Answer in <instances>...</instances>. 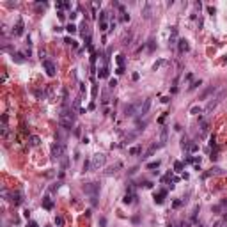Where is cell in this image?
Returning a JSON list of instances; mask_svg holds the SVG:
<instances>
[{"instance_id": "39", "label": "cell", "mask_w": 227, "mask_h": 227, "mask_svg": "<svg viewBox=\"0 0 227 227\" xmlns=\"http://www.w3.org/2000/svg\"><path fill=\"white\" fill-rule=\"evenodd\" d=\"M27 227H39V226H37L36 222H28V224H27Z\"/></svg>"}, {"instance_id": "3", "label": "cell", "mask_w": 227, "mask_h": 227, "mask_svg": "<svg viewBox=\"0 0 227 227\" xmlns=\"http://www.w3.org/2000/svg\"><path fill=\"white\" fill-rule=\"evenodd\" d=\"M105 162H107V156H105L103 153H98V154H94L92 160H91V169H92V170H99V169L105 165Z\"/></svg>"}, {"instance_id": "31", "label": "cell", "mask_w": 227, "mask_h": 227, "mask_svg": "<svg viewBox=\"0 0 227 227\" xmlns=\"http://www.w3.org/2000/svg\"><path fill=\"white\" fill-rule=\"evenodd\" d=\"M64 43H67V44H71L73 48L76 46V41H75V39H71V37H66V39H64Z\"/></svg>"}, {"instance_id": "40", "label": "cell", "mask_w": 227, "mask_h": 227, "mask_svg": "<svg viewBox=\"0 0 227 227\" xmlns=\"http://www.w3.org/2000/svg\"><path fill=\"white\" fill-rule=\"evenodd\" d=\"M105 224H107V220H105V218H101V220H99V226L105 227Z\"/></svg>"}, {"instance_id": "9", "label": "cell", "mask_w": 227, "mask_h": 227, "mask_svg": "<svg viewBox=\"0 0 227 227\" xmlns=\"http://www.w3.org/2000/svg\"><path fill=\"white\" fill-rule=\"evenodd\" d=\"M149 108H151V99L147 98V99H144V105H140V110H139V115H140V117H144V115H147V112H149Z\"/></svg>"}, {"instance_id": "38", "label": "cell", "mask_w": 227, "mask_h": 227, "mask_svg": "<svg viewBox=\"0 0 227 227\" xmlns=\"http://www.w3.org/2000/svg\"><path fill=\"white\" fill-rule=\"evenodd\" d=\"M115 73H117V75H123V73H124V67H117V71H115Z\"/></svg>"}, {"instance_id": "7", "label": "cell", "mask_w": 227, "mask_h": 227, "mask_svg": "<svg viewBox=\"0 0 227 227\" xmlns=\"http://www.w3.org/2000/svg\"><path fill=\"white\" fill-rule=\"evenodd\" d=\"M137 108H139V103H130V105H126V108H124L126 117H133L135 114H139Z\"/></svg>"}, {"instance_id": "14", "label": "cell", "mask_w": 227, "mask_h": 227, "mask_svg": "<svg viewBox=\"0 0 227 227\" xmlns=\"http://www.w3.org/2000/svg\"><path fill=\"white\" fill-rule=\"evenodd\" d=\"M135 199H137V195L130 190V192H126V195H124L123 202H124V204H131V202H135Z\"/></svg>"}, {"instance_id": "10", "label": "cell", "mask_w": 227, "mask_h": 227, "mask_svg": "<svg viewBox=\"0 0 227 227\" xmlns=\"http://www.w3.org/2000/svg\"><path fill=\"white\" fill-rule=\"evenodd\" d=\"M178 50H179V53H186V51H190V44H188V41H186V39H179V41H178Z\"/></svg>"}, {"instance_id": "19", "label": "cell", "mask_w": 227, "mask_h": 227, "mask_svg": "<svg viewBox=\"0 0 227 227\" xmlns=\"http://www.w3.org/2000/svg\"><path fill=\"white\" fill-rule=\"evenodd\" d=\"M186 151H188V153H195V151H199V146H197L195 142H188V146H186Z\"/></svg>"}, {"instance_id": "17", "label": "cell", "mask_w": 227, "mask_h": 227, "mask_svg": "<svg viewBox=\"0 0 227 227\" xmlns=\"http://www.w3.org/2000/svg\"><path fill=\"white\" fill-rule=\"evenodd\" d=\"M140 153H142V147H140V146H135V147H130V149H128V154H131V156L140 154Z\"/></svg>"}, {"instance_id": "4", "label": "cell", "mask_w": 227, "mask_h": 227, "mask_svg": "<svg viewBox=\"0 0 227 227\" xmlns=\"http://www.w3.org/2000/svg\"><path fill=\"white\" fill-rule=\"evenodd\" d=\"M50 149H51V156H53L55 160L62 158V156H64V153H66V149H64V146H62L60 142H53Z\"/></svg>"}, {"instance_id": "26", "label": "cell", "mask_w": 227, "mask_h": 227, "mask_svg": "<svg viewBox=\"0 0 227 227\" xmlns=\"http://www.w3.org/2000/svg\"><path fill=\"white\" fill-rule=\"evenodd\" d=\"M162 165V162L160 160H156V162H151V163H147V169H158Z\"/></svg>"}, {"instance_id": "6", "label": "cell", "mask_w": 227, "mask_h": 227, "mask_svg": "<svg viewBox=\"0 0 227 227\" xmlns=\"http://www.w3.org/2000/svg\"><path fill=\"white\" fill-rule=\"evenodd\" d=\"M224 96H226V91H222V92H220V94H218V96L213 99V101H210V103H208V107H206V112L210 114V112H211V110H213V108H215V107L220 103V101H222V98H224Z\"/></svg>"}, {"instance_id": "21", "label": "cell", "mask_w": 227, "mask_h": 227, "mask_svg": "<svg viewBox=\"0 0 227 227\" xmlns=\"http://www.w3.org/2000/svg\"><path fill=\"white\" fill-rule=\"evenodd\" d=\"M11 202L20 204V202H21V194H12V195H11Z\"/></svg>"}, {"instance_id": "15", "label": "cell", "mask_w": 227, "mask_h": 227, "mask_svg": "<svg viewBox=\"0 0 227 227\" xmlns=\"http://www.w3.org/2000/svg\"><path fill=\"white\" fill-rule=\"evenodd\" d=\"M43 208H44V210H51V208H53V201H51L50 195H46V197L43 199Z\"/></svg>"}, {"instance_id": "2", "label": "cell", "mask_w": 227, "mask_h": 227, "mask_svg": "<svg viewBox=\"0 0 227 227\" xmlns=\"http://www.w3.org/2000/svg\"><path fill=\"white\" fill-rule=\"evenodd\" d=\"M83 192L91 195V202L96 204V197H98V192H99V185L98 183H87L83 185Z\"/></svg>"}, {"instance_id": "34", "label": "cell", "mask_w": 227, "mask_h": 227, "mask_svg": "<svg viewBox=\"0 0 227 227\" xmlns=\"http://www.w3.org/2000/svg\"><path fill=\"white\" fill-rule=\"evenodd\" d=\"M149 12H151V5L147 4V5H146V11H144V16H146V18H149V16H151Z\"/></svg>"}, {"instance_id": "18", "label": "cell", "mask_w": 227, "mask_h": 227, "mask_svg": "<svg viewBox=\"0 0 227 227\" xmlns=\"http://www.w3.org/2000/svg\"><path fill=\"white\" fill-rule=\"evenodd\" d=\"M108 75H110V73H108V66L105 64V66L99 69V78H108Z\"/></svg>"}, {"instance_id": "36", "label": "cell", "mask_w": 227, "mask_h": 227, "mask_svg": "<svg viewBox=\"0 0 227 227\" xmlns=\"http://www.w3.org/2000/svg\"><path fill=\"white\" fill-rule=\"evenodd\" d=\"M162 64H163V60H158V62H156V64H154V66H153V69H154V71H156V69H158V67H160V66H162Z\"/></svg>"}, {"instance_id": "8", "label": "cell", "mask_w": 227, "mask_h": 227, "mask_svg": "<svg viewBox=\"0 0 227 227\" xmlns=\"http://www.w3.org/2000/svg\"><path fill=\"white\" fill-rule=\"evenodd\" d=\"M107 16H108V12H107V11H101V16H99V27H101V30H103V32H107V30H108Z\"/></svg>"}, {"instance_id": "32", "label": "cell", "mask_w": 227, "mask_h": 227, "mask_svg": "<svg viewBox=\"0 0 227 227\" xmlns=\"http://www.w3.org/2000/svg\"><path fill=\"white\" fill-rule=\"evenodd\" d=\"M147 50H149V51L154 50V39H149V41H147Z\"/></svg>"}, {"instance_id": "29", "label": "cell", "mask_w": 227, "mask_h": 227, "mask_svg": "<svg viewBox=\"0 0 227 227\" xmlns=\"http://www.w3.org/2000/svg\"><path fill=\"white\" fill-rule=\"evenodd\" d=\"M66 30L71 32V34H75V32H76V25H75V23H69V25L66 27Z\"/></svg>"}, {"instance_id": "33", "label": "cell", "mask_w": 227, "mask_h": 227, "mask_svg": "<svg viewBox=\"0 0 227 227\" xmlns=\"http://www.w3.org/2000/svg\"><path fill=\"white\" fill-rule=\"evenodd\" d=\"M62 224H64L62 217H55V226H57V227H62Z\"/></svg>"}, {"instance_id": "30", "label": "cell", "mask_w": 227, "mask_h": 227, "mask_svg": "<svg viewBox=\"0 0 227 227\" xmlns=\"http://www.w3.org/2000/svg\"><path fill=\"white\" fill-rule=\"evenodd\" d=\"M185 201H186V199H179V201H174L172 208H179V206H183V204H185Z\"/></svg>"}, {"instance_id": "27", "label": "cell", "mask_w": 227, "mask_h": 227, "mask_svg": "<svg viewBox=\"0 0 227 227\" xmlns=\"http://www.w3.org/2000/svg\"><path fill=\"white\" fill-rule=\"evenodd\" d=\"M117 64H119V67H124V55L123 53L117 55Z\"/></svg>"}, {"instance_id": "41", "label": "cell", "mask_w": 227, "mask_h": 227, "mask_svg": "<svg viewBox=\"0 0 227 227\" xmlns=\"http://www.w3.org/2000/svg\"><path fill=\"white\" fill-rule=\"evenodd\" d=\"M167 227H174V224H169V226H167Z\"/></svg>"}, {"instance_id": "12", "label": "cell", "mask_w": 227, "mask_h": 227, "mask_svg": "<svg viewBox=\"0 0 227 227\" xmlns=\"http://www.w3.org/2000/svg\"><path fill=\"white\" fill-rule=\"evenodd\" d=\"M23 27H25V25H23V20L20 18L18 23H16V27L12 28V34H14V36H21V34H23Z\"/></svg>"}, {"instance_id": "23", "label": "cell", "mask_w": 227, "mask_h": 227, "mask_svg": "<svg viewBox=\"0 0 227 227\" xmlns=\"http://www.w3.org/2000/svg\"><path fill=\"white\" fill-rule=\"evenodd\" d=\"M213 91H215V87H210V89H206V91H204V92L201 94V99H206V98H208V96H210V94H211Z\"/></svg>"}, {"instance_id": "5", "label": "cell", "mask_w": 227, "mask_h": 227, "mask_svg": "<svg viewBox=\"0 0 227 227\" xmlns=\"http://www.w3.org/2000/svg\"><path fill=\"white\" fill-rule=\"evenodd\" d=\"M43 67H44V71H46V75H48V76H55L57 67H55V64H53L51 60L44 59V60H43Z\"/></svg>"}, {"instance_id": "25", "label": "cell", "mask_w": 227, "mask_h": 227, "mask_svg": "<svg viewBox=\"0 0 227 227\" xmlns=\"http://www.w3.org/2000/svg\"><path fill=\"white\" fill-rule=\"evenodd\" d=\"M39 142H41V139H39V137H36V135H34V137H30V146H34V147H36V146H39Z\"/></svg>"}, {"instance_id": "22", "label": "cell", "mask_w": 227, "mask_h": 227, "mask_svg": "<svg viewBox=\"0 0 227 227\" xmlns=\"http://www.w3.org/2000/svg\"><path fill=\"white\" fill-rule=\"evenodd\" d=\"M201 83H202V80H195V82H192V85L188 87V91H195L197 87H201Z\"/></svg>"}, {"instance_id": "1", "label": "cell", "mask_w": 227, "mask_h": 227, "mask_svg": "<svg viewBox=\"0 0 227 227\" xmlns=\"http://www.w3.org/2000/svg\"><path fill=\"white\" fill-rule=\"evenodd\" d=\"M73 121H75V115H73V112H69V110H64V112L60 114V117H59L60 126L66 128V130H71V128H73Z\"/></svg>"}, {"instance_id": "37", "label": "cell", "mask_w": 227, "mask_h": 227, "mask_svg": "<svg viewBox=\"0 0 227 227\" xmlns=\"http://www.w3.org/2000/svg\"><path fill=\"white\" fill-rule=\"evenodd\" d=\"M108 85H110V89H114V87L117 85V82H115V80H110V83H108Z\"/></svg>"}, {"instance_id": "24", "label": "cell", "mask_w": 227, "mask_h": 227, "mask_svg": "<svg viewBox=\"0 0 227 227\" xmlns=\"http://www.w3.org/2000/svg\"><path fill=\"white\" fill-rule=\"evenodd\" d=\"M227 226V220L226 218H220V220H217L215 224H213V227H226Z\"/></svg>"}, {"instance_id": "13", "label": "cell", "mask_w": 227, "mask_h": 227, "mask_svg": "<svg viewBox=\"0 0 227 227\" xmlns=\"http://www.w3.org/2000/svg\"><path fill=\"white\" fill-rule=\"evenodd\" d=\"M160 147H163V144H162V142H160V144H153V146H151V147H149L147 151H146V154H144L142 158H149V156H151V154H153L154 151H158Z\"/></svg>"}, {"instance_id": "35", "label": "cell", "mask_w": 227, "mask_h": 227, "mask_svg": "<svg viewBox=\"0 0 227 227\" xmlns=\"http://www.w3.org/2000/svg\"><path fill=\"white\" fill-rule=\"evenodd\" d=\"M197 112H201V107H199V105H195V107L190 108V114H197Z\"/></svg>"}, {"instance_id": "20", "label": "cell", "mask_w": 227, "mask_h": 227, "mask_svg": "<svg viewBox=\"0 0 227 227\" xmlns=\"http://www.w3.org/2000/svg\"><path fill=\"white\" fill-rule=\"evenodd\" d=\"M12 59H14V62H18V64H21V62H25V59H23V55L21 53H12Z\"/></svg>"}, {"instance_id": "28", "label": "cell", "mask_w": 227, "mask_h": 227, "mask_svg": "<svg viewBox=\"0 0 227 227\" xmlns=\"http://www.w3.org/2000/svg\"><path fill=\"white\" fill-rule=\"evenodd\" d=\"M183 167H185V163H183V162H176V163H174V170H178V172H181V170H183Z\"/></svg>"}, {"instance_id": "16", "label": "cell", "mask_w": 227, "mask_h": 227, "mask_svg": "<svg viewBox=\"0 0 227 227\" xmlns=\"http://www.w3.org/2000/svg\"><path fill=\"white\" fill-rule=\"evenodd\" d=\"M176 41H179V39H178V28L172 27V34H170V37H169V43H170V44H176Z\"/></svg>"}, {"instance_id": "11", "label": "cell", "mask_w": 227, "mask_h": 227, "mask_svg": "<svg viewBox=\"0 0 227 227\" xmlns=\"http://www.w3.org/2000/svg\"><path fill=\"white\" fill-rule=\"evenodd\" d=\"M165 197H167V190H158V194H154V202L156 204H163Z\"/></svg>"}]
</instances>
